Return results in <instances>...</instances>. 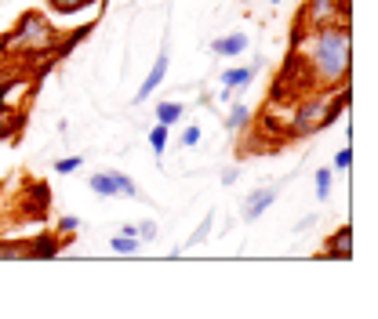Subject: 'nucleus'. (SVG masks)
<instances>
[{
  "label": "nucleus",
  "mask_w": 378,
  "mask_h": 319,
  "mask_svg": "<svg viewBox=\"0 0 378 319\" xmlns=\"http://www.w3.org/2000/svg\"><path fill=\"white\" fill-rule=\"evenodd\" d=\"M331 22H349V0H306V8H302V15H298V25H295V40L306 29L331 25Z\"/></svg>",
  "instance_id": "obj_4"
},
{
  "label": "nucleus",
  "mask_w": 378,
  "mask_h": 319,
  "mask_svg": "<svg viewBox=\"0 0 378 319\" xmlns=\"http://www.w3.org/2000/svg\"><path fill=\"white\" fill-rule=\"evenodd\" d=\"M182 113H186V106L182 102H160L157 106V123H168V127H175L182 120Z\"/></svg>",
  "instance_id": "obj_14"
},
{
  "label": "nucleus",
  "mask_w": 378,
  "mask_h": 319,
  "mask_svg": "<svg viewBox=\"0 0 378 319\" xmlns=\"http://www.w3.org/2000/svg\"><path fill=\"white\" fill-rule=\"evenodd\" d=\"M8 91H15V73L11 69L0 73V142L15 138L22 131V120H26V113H15L8 106Z\"/></svg>",
  "instance_id": "obj_5"
},
{
  "label": "nucleus",
  "mask_w": 378,
  "mask_h": 319,
  "mask_svg": "<svg viewBox=\"0 0 378 319\" xmlns=\"http://www.w3.org/2000/svg\"><path fill=\"white\" fill-rule=\"evenodd\" d=\"M317 178V200L324 203V200H331V185H335V171L331 167H324V171H317L313 174Z\"/></svg>",
  "instance_id": "obj_18"
},
{
  "label": "nucleus",
  "mask_w": 378,
  "mask_h": 319,
  "mask_svg": "<svg viewBox=\"0 0 378 319\" xmlns=\"http://www.w3.org/2000/svg\"><path fill=\"white\" fill-rule=\"evenodd\" d=\"M168 66H171L168 51H160V55H157V62H153V69H149V76L142 80V87H138V91H135V98H131L135 106H142V102H149V98H153V91L160 87V80L168 76Z\"/></svg>",
  "instance_id": "obj_7"
},
{
  "label": "nucleus",
  "mask_w": 378,
  "mask_h": 319,
  "mask_svg": "<svg viewBox=\"0 0 378 319\" xmlns=\"http://www.w3.org/2000/svg\"><path fill=\"white\" fill-rule=\"evenodd\" d=\"M135 228H138V239H142V244H153V239H157V222L146 218V222H138Z\"/></svg>",
  "instance_id": "obj_21"
},
{
  "label": "nucleus",
  "mask_w": 378,
  "mask_h": 319,
  "mask_svg": "<svg viewBox=\"0 0 378 319\" xmlns=\"http://www.w3.org/2000/svg\"><path fill=\"white\" fill-rule=\"evenodd\" d=\"M295 51L302 55V66H306L313 87H320V91L346 87V80H349V62H353L349 22H331V25L306 29V33L295 40Z\"/></svg>",
  "instance_id": "obj_1"
},
{
  "label": "nucleus",
  "mask_w": 378,
  "mask_h": 319,
  "mask_svg": "<svg viewBox=\"0 0 378 319\" xmlns=\"http://www.w3.org/2000/svg\"><path fill=\"white\" fill-rule=\"evenodd\" d=\"M171 127L168 123H157V127H149V145H153V152H157V160L164 156V149H168V142H171Z\"/></svg>",
  "instance_id": "obj_16"
},
{
  "label": "nucleus",
  "mask_w": 378,
  "mask_h": 319,
  "mask_svg": "<svg viewBox=\"0 0 378 319\" xmlns=\"http://www.w3.org/2000/svg\"><path fill=\"white\" fill-rule=\"evenodd\" d=\"M276 193H280V185H262V189H255V193L244 200L241 218H244V222H258L262 214H266L273 203H276Z\"/></svg>",
  "instance_id": "obj_6"
},
{
  "label": "nucleus",
  "mask_w": 378,
  "mask_h": 319,
  "mask_svg": "<svg viewBox=\"0 0 378 319\" xmlns=\"http://www.w3.org/2000/svg\"><path fill=\"white\" fill-rule=\"evenodd\" d=\"M255 73H258V66H236V69H222L219 73V80H222V87H247L251 80H255Z\"/></svg>",
  "instance_id": "obj_10"
},
{
  "label": "nucleus",
  "mask_w": 378,
  "mask_h": 319,
  "mask_svg": "<svg viewBox=\"0 0 378 319\" xmlns=\"http://www.w3.org/2000/svg\"><path fill=\"white\" fill-rule=\"evenodd\" d=\"M346 106H349V91H338V98L335 95H306V98H298L291 117H287V138H309V134L324 131V127H331Z\"/></svg>",
  "instance_id": "obj_3"
},
{
  "label": "nucleus",
  "mask_w": 378,
  "mask_h": 319,
  "mask_svg": "<svg viewBox=\"0 0 378 319\" xmlns=\"http://www.w3.org/2000/svg\"><path fill=\"white\" fill-rule=\"evenodd\" d=\"M182 145L186 149H193V145H200V127L197 123H189L186 131H182Z\"/></svg>",
  "instance_id": "obj_23"
},
{
  "label": "nucleus",
  "mask_w": 378,
  "mask_h": 319,
  "mask_svg": "<svg viewBox=\"0 0 378 319\" xmlns=\"http://www.w3.org/2000/svg\"><path fill=\"white\" fill-rule=\"evenodd\" d=\"M320 254H324V258L349 261V258H353V228H349V225H342V228H338V233L324 244V250H320Z\"/></svg>",
  "instance_id": "obj_8"
},
{
  "label": "nucleus",
  "mask_w": 378,
  "mask_h": 319,
  "mask_svg": "<svg viewBox=\"0 0 378 319\" xmlns=\"http://www.w3.org/2000/svg\"><path fill=\"white\" fill-rule=\"evenodd\" d=\"M113 178H117V196H138V185L131 182V178L128 174H120V171H113Z\"/></svg>",
  "instance_id": "obj_19"
},
{
  "label": "nucleus",
  "mask_w": 378,
  "mask_h": 319,
  "mask_svg": "<svg viewBox=\"0 0 378 319\" xmlns=\"http://www.w3.org/2000/svg\"><path fill=\"white\" fill-rule=\"evenodd\" d=\"M87 185H91V193L98 196H117V178H113V171H98L87 178Z\"/></svg>",
  "instance_id": "obj_12"
},
{
  "label": "nucleus",
  "mask_w": 378,
  "mask_h": 319,
  "mask_svg": "<svg viewBox=\"0 0 378 319\" xmlns=\"http://www.w3.org/2000/svg\"><path fill=\"white\" fill-rule=\"evenodd\" d=\"M80 163H84V156H62V160H55V174H73V171H80Z\"/></svg>",
  "instance_id": "obj_20"
},
{
  "label": "nucleus",
  "mask_w": 378,
  "mask_h": 319,
  "mask_svg": "<svg viewBox=\"0 0 378 319\" xmlns=\"http://www.w3.org/2000/svg\"><path fill=\"white\" fill-rule=\"evenodd\" d=\"M233 182H236V171L230 167V171H225V174H222V185H233Z\"/></svg>",
  "instance_id": "obj_25"
},
{
  "label": "nucleus",
  "mask_w": 378,
  "mask_h": 319,
  "mask_svg": "<svg viewBox=\"0 0 378 319\" xmlns=\"http://www.w3.org/2000/svg\"><path fill=\"white\" fill-rule=\"evenodd\" d=\"M58 233H62V236L80 233V218H77V214H66V218H58Z\"/></svg>",
  "instance_id": "obj_22"
},
{
  "label": "nucleus",
  "mask_w": 378,
  "mask_h": 319,
  "mask_svg": "<svg viewBox=\"0 0 378 319\" xmlns=\"http://www.w3.org/2000/svg\"><path fill=\"white\" fill-rule=\"evenodd\" d=\"M95 0H47V8L55 11V15H77V11L91 8Z\"/></svg>",
  "instance_id": "obj_15"
},
{
  "label": "nucleus",
  "mask_w": 378,
  "mask_h": 319,
  "mask_svg": "<svg viewBox=\"0 0 378 319\" xmlns=\"http://www.w3.org/2000/svg\"><path fill=\"white\" fill-rule=\"evenodd\" d=\"M109 247L117 250V254H135L138 247H142V239H138V228H135V225H124L120 233L109 239Z\"/></svg>",
  "instance_id": "obj_11"
},
{
  "label": "nucleus",
  "mask_w": 378,
  "mask_h": 319,
  "mask_svg": "<svg viewBox=\"0 0 378 319\" xmlns=\"http://www.w3.org/2000/svg\"><path fill=\"white\" fill-rule=\"evenodd\" d=\"M211 51L222 58H236L247 51V33H230V36H219V40H211Z\"/></svg>",
  "instance_id": "obj_9"
},
{
  "label": "nucleus",
  "mask_w": 378,
  "mask_h": 319,
  "mask_svg": "<svg viewBox=\"0 0 378 319\" xmlns=\"http://www.w3.org/2000/svg\"><path fill=\"white\" fill-rule=\"evenodd\" d=\"M58 29L44 19V11H26L11 33L0 36V55H26V58H58Z\"/></svg>",
  "instance_id": "obj_2"
},
{
  "label": "nucleus",
  "mask_w": 378,
  "mask_h": 319,
  "mask_svg": "<svg viewBox=\"0 0 378 319\" xmlns=\"http://www.w3.org/2000/svg\"><path fill=\"white\" fill-rule=\"evenodd\" d=\"M266 4H280V0H266Z\"/></svg>",
  "instance_id": "obj_26"
},
{
  "label": "nucleus",
  "mask_w": 378,
  "mask_h": 319,
  "mask_svg": "<svg viewBox=\"0 0 378 319\" xmlns=\"http://www.w3.org/2000/svg\"><path fill=\"white\" fill-rule=\"evenodd\" d=\"M335 167H338V171H349V167H353V152H349V149H338Z\"/></svg>",
  "instance_id": "obj_24"
},
{
  "label": "nucleus",
  "mask_w": 378,
  "mask_h": 319,
  "mask_svg": "<svg viewBox=\"0 0 378 319\" xmlns=\"http://www.w3.org/2000/svg\"><path fill=\"white\" fill-rule=\"evenodd\" d=\"M251 120H255V113H251L244 102H236V106L230 109V117H225V131H244Z\"/></svg>",
  "instance_id": "obj_13"
},
{
  "label": "nucleus",
  "mask_w": 378,
  "mask_h": 319,
  "mask_svg": "<svg viewBox=\"0 0 378 319\" xmlns=\"http://www.w3.org/2000/svg\"><path fill=\"white\" fill-rule=\"evenodd\" d=\"M211 225H215V214H204V218H200V225L193 228V236L186 239V247H200V244H204V239L211 236Z\"/></svg>",
  "instance_id": "obj_17"
}]
</instances>
